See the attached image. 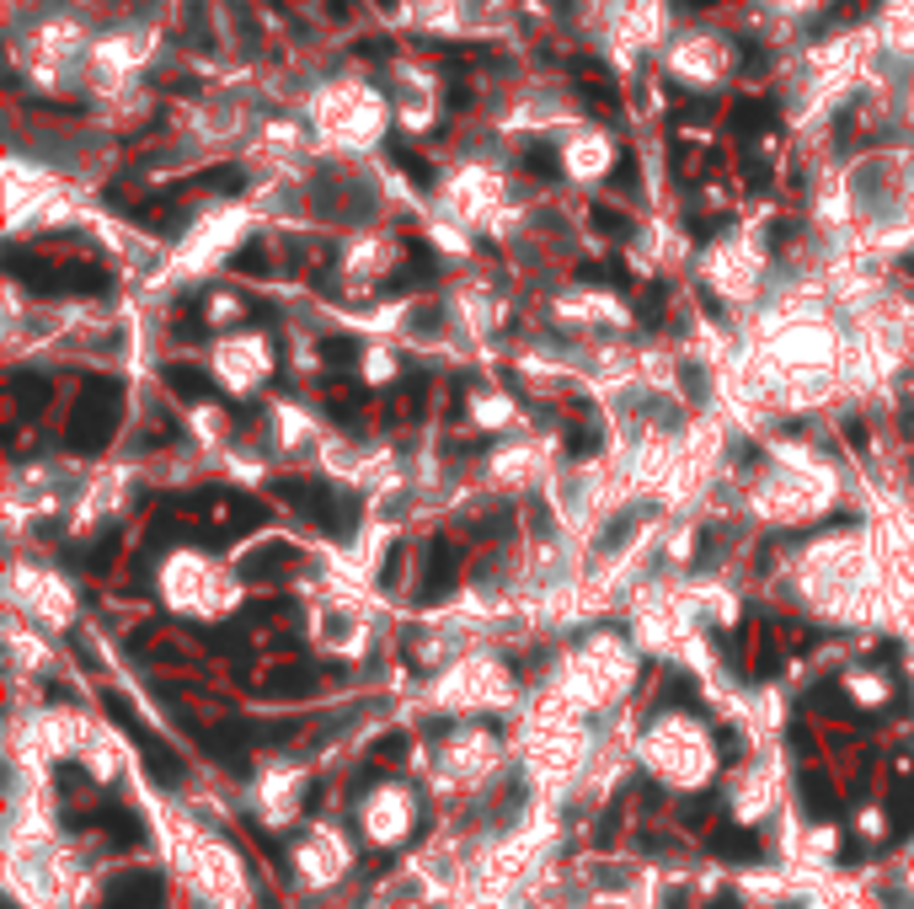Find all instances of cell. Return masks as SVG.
Returning <instances> with one entry per match:
<instances>
[{
	"label": "cell",
	"mask_w": 914,
	"mask_h": 909,
	"mask_svg": "<svg viewBox=\"0 0 914 909\" xmlns=\"http://www.w3.org/2000/svg\"><path fill=\"white\" fill-rule=\"evenodd\" d=\"M679 733V717H663L653 733H647V760H653V770L663 781H685V787H695V781L711 770V744L701 738V728H685V738Z\"/></svg>",
	"instance_id": "obj_1"
},
{
	"label": "cell",
	"mask_w": 914,
	"mask_h": 909,
	"mask_svg": "<svg viewBox=\"0 0 914 909\" xmlns=\"http://www.w3.org/2000/svg\"><path fill=\"white\" fill-rule=\"evenodd\" d=\"M412 792L401 787V781H385V787H375L364 797V808H359V819H364V835L369 840H380V845H396V840H407L412 835Z\"/></svg>",
	"instance_id": "obj_2"
},
{
	"label": "cell",
	"mask_w": 914,
	"mask_h": 909,
	"mask_svg": "<svg viewBox=\"0 0 914 909\" xmlns=\"http://www.w3.org/2000/svg\"><path fill=\"white\" fill-rule=\"evenodd\" d=\"M123 418V396L113 380H91L81 391V407H75V444H86V450H97V444L113 439V428Z\"/></svg>",
	"instance_id": "obj_3"
},
{
	"label": "cell",
	"mask_w": 914,
	"mask_h": 909,
	"mask_svg": "<svg viewBox=\"0 0 914 909\" xmlns=\"http://www.w3.org/2000/svg\"><path fill=\"white\" fill-rule=\"evenodd\" d=\"M572 86L583 91L588 107H599L604 118L621 113V86H615V75L599 65V59H572Z\"/></svg>",
	"instance_id": "obj_4"
},
{
	"label": "cell",
	"mask_w": 914,
	"mask_h": 909,
	"mask_svg": "<svg viewBox=\"0 0 914 909\" xmlns=\"http://www.w3.org/2000/svg\"><path fill=\"white\" fill-rule=\"evenodd\" d=\"M727 123H733L738 140H754V134H765L770 123H776V102H759V97H743L733 113H727Z\"/></svg>",
	"instance_id": "obj_5"
},
{
	"label": "cell",
	"mask_w": 914,
	"mask_h": 909,
	"mask_svg": "<svg viewBox=\"0 0 914 909\" xmlns=\"http://www.w3.org/2000/svg\"><path fill=\"white\" fill-rule=\"evenodd\" d=\"M113 909H161V877L156 872H134L129 883L118 888Z\"/></svg>",
	"instance_id": "obj_6"
},
{
	"label": "cell",
	"mask_w": 914,
	"mask_h": 909,
	"mask_svg": "<svg viewBox=\"0 0 914 909\" xmlns=\"http://www.w3.org/2000/svg\"><path fill=\"white\" fill-rule=\"evenodd\" d=\"M385 156H391V161L401 166V172H407V177L417 182V188H433V166H428V161H417V156H412V145L401 140V134H391V140H385Z\"/></svg>",
	"instance_id": "obj_7"
},
{
	"label": "cell",
	"mask_w": 914,
	"mask_h": 909,
	"mask_svg": "<svg viewBox=\"0 0 914 909\" xmlns=\"http://www.w3.org/2000/svg\"><path fill=\"white\" fill-rule=\"evenodd\" d=\"M166 385H177V391L188 396V402H198V396H209V391H214V380H209V375H198V369H188V364H172V369H166Z\"/></svg>",
	"instance_id": "obj_8"
},
{
	"label": "cell",
	"mask_w": 914,
	"mask_h": 909,
	"mask_svg": "<svg viewBox=\"0 0 914 909\" xmlns=\"http://www.w3.org/2000/svg\"><path fill=\"white\" fill-rule=\"evenodd\" d=\"M802 803H808L813 819H829V813H834V787L824 776H802Z\"/></svg>",
	"instance_id": "obj_9"
},
{
	"label": "cell",
	"mask_w": 914,
	"mask_h": 909,
	"mask_svg": "<svg viewBox=\"0 0 914 909\" xmlns=\"http://www.w3.org/2000/svg\"><path fill=\"white\" fill-rule=\"evenodd\" d=\"M850 701H861V706H882L888 701V680L882 674H850Z\"/></svg>",
	"instance_id": "obj_10"
},
{
	"label": "cell",
	"mask_w": 914,
	"mask_h": 909,
	"mask_svg": "<svg viewBox=\"0 0 914 909\" xmlns=\"http://www.w3.org/2000/svg\"><path fill=\"white\" fill-rule=\"evenodd\" d=\"M519 166H524L530 177H540V182H556V177H562V161H556L546 145H530V150H524V161H519Z\"/></svg>",
	"instance_id": "obj_11"
},
{
	"label": "cell",
	"mask_w": 914,
	"mask_h": 909,
	"mask_svg": "<svg viewBox=\"0 0 914 909\" xmlns=\"http://www.w3.org/2000/svg\"><path fill=\"white\" fill-rule=\"evenodd\" d=\"M241 166H214V172H198L193 177V188H209V193H236L241 188Z\"/></svg>",
	"instance_id": "obj_12"
},
{
	"label": "cell",
	"mask_w": 914,
	"mask_h": 909,
	"mask_svg": "<svg viewBox=\"0 0 914 909\" xmlns=\"http://www.w3.org/2000/svg\"><path fill=\"white\" fill-rule=\"evenodd\" d=\"M588 220H594V230H604V236H626V230H631V220H626L621 209H604V204H594Z\"/></svg>",
	"instance_id": "obj_13"
},
{
	"label": "cell",
	"mask_w": 914,
	"mask_h": 909,
	"mask_svg": "<svg viewBox=\"0 0 914 909\" xmlns=\"http://www.w3.org/2000/svg\"><path fill=\"white\" fill-rule=\"evenodd\" d=\"M236 268H241V273H262V268H268V252H262V246H241V252H236Z\"/></svg>",
	"instance_id": "obj_14"
},
{
	"label": "cell",
	"mask_w": 914,
	"mask_h": 909,
	"mask_svg": "<svg viewBox=\"0 0 914 909\" xmlns=\"http://www.w3.org/2000/svg\"><path fill=\"white\" fill-rule=\"evenodd\" d=\"M631 182H637V161L621 156V166H615V188H631Z\"/></svg>",
	"instance_id": "obj_15"
},
{
	"label": "cell",
	"mask_w": 914,
	"mask_h": 909,
	"mask_svg": "<svg viewBox=\"0 0 914 909\" xmlns=\"http://www.w3.org/2000/svg\"><path fill=\"white\" fill-rule=\"evenodd\" d=\"M679 6H690V11H706V6H717V0H679Z\"/></svg>",
	"instance_id": "obj_16"
},
{
	"label": "cell",
	"mask_w": 914,
	"mask_h": 909,
	"mask_svg": "<svg viewBox=\"0 0 914 909\" xmlns=\"http://www.w3.org/2000/svg\"><path fill=\"white\" fill-rule=\"evenodd\" d=\"M380 6H391V0H380Z\"/></svg>",
	"instance_id": "obj_17"
}]
</instances>
